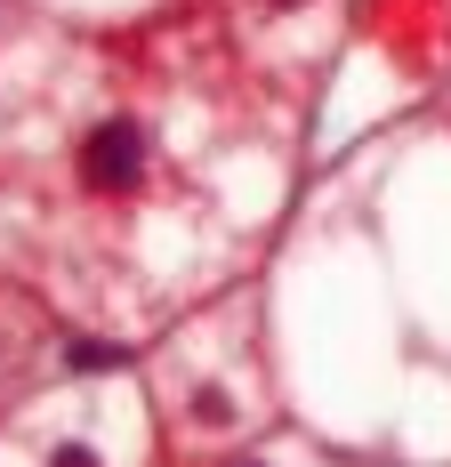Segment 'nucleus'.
Returning <instances> with one entry per match:
<instances>
[{"label":"nucleus","mask_w":451,"mask_h":467,"mask_svg":"<svg viewBox=\"0 0 451 467\" xmlns=\"http://www.w3.org/2000/svg\"><path fill=\"white\" fill-rule=\"evenodd\" d=\"M48 467H97V451H89V443H57V451H48Z\"/></svg>","instance_id":"3"},{"label":"nucleus","mask_w":451,"mask_h":467,"mask_svg":"<svg viewBox=\"0 0 451 467\" xmlns=\"http://www.w3.org/2000/svg\"><path fill=\"white\" fill-rule=\"evenodd\" d=\"M145 170H153V145H145V130H137L130 113H105L81 138V186L89 193H137Z\"/></svg>","instance_id":"1"},{"label":"nucleus","mask_w":451,"mask_h":467,"mask_svg":"<svg viewBox=\"0 0 451 467\" xmlns=\"http://www.w3.org/2000/svg\"><path fill=\"white\" fill-rule=\"evenodd\" d=\"M121 363V347H73V371H113Z\"/></svg>","instance_id":"2"}]
</instances>
